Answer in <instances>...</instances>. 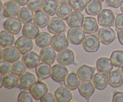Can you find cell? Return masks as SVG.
I'll return each mask as SVG.
<instances>
[{"mask_svg":"<svg viewBox=\"0 0 123 102\" xmlns=\"http://www.w3.org/2000/svg\"><path fill=\"white\" fill-rule=\"evenodd\" d=\"M98 22L102 26H112L115 24V14L112 10L104 9L98 14Z\"/></svg>","mask_w":123,"mask_h":102,"instance_id":"obj_2","label":"cell"},{"mask_svg":"<svg viewBox=\"0 0 123 102\" xmlns=\"http://www.w3.org/2000/svg\"><path fill=\"white\" fill-rule=\"evenodd\" d=\"M15 42V38L13 34L7 30L2 31L0 33V43L2 48H6L13 45Z\"/></svg>","mask_w":123,"mask_h":102,"instance_id":"obj_31","label":"cell"},{"mask_svg":"<svg viewBox=\"0 0 123 102\" xmlns=\"http://www.w3.org/2000/svg\"><path fill=\"white\" fill-rule=\"evenodd\" d=\"M40 101L42 102H56V99L55 95L50 92H47L42 97Z\"/></svg>","mask_w":123,"mask_h":102,"instance_id":"obj_42","label":"cell"},{"mask_svg":"<svg viewBox=\"0 0 123 102\" xmlns=\"http://www.w3.org/2000/svg\"><path fill=\"white\" fill-rule=\"evenodd\" d=\"M98 1H100V2H103V1H104L105 0H98Z\"/></svg>","mask_w":123,"mask_h":102,"instance_id":"obj_52","label":"cell"},{"mask_svg":"<svg viewBox=\"0 0 123 102\" xmlns=\"http://www.w3.org/2000/svg\"><path fill=\"white\" fill-rule=\"evenodd\" d=\"M82 28L85 33L91 34L97 31L98 29V23L96 18L92 17H86L84 18L82 24Z\"/></svg>","mask_w":123,"mask_h":102,"instance_id":"obj_18","label":"cell"},{"mask_svg":"<svg viewBox=\"0 0 123 102\" xmlns=\"http://www.w3.org/2000/svg\"><path fill=\"white\" fill-rule=\"evenodd\" d=\"M100 46V41L95 35L86 36L83 42V48L87 52H96Z\"/></svg>","mask_w":123,"mask_h":102,"instance_id":"obj_4","label":"cell"},{"mask_svg":"<svg viewBox=\"0 0 123 102\" xmlns=\"http://www.w3.org/2000/svg\"><path fill=\"white\" fill-rule=\"evenodd\" d=\"M106 5L112 8H117L123 3V0H106Z\"/></svg>","mask_w":123,"mask_h":102,"instance_id":"obj_43","label":"cell"},{"mask_svg":"<svg viewBox=\"0 0 123 102\" xmlns=\"http://www.w3.org/2000/svg\"><path fill=\"white\" fill-rule=\"evenodd\" d=\"M118 38L120 44L123 46V30L118 31Z\"/></svg>","mask_w":123,"mask_h":102,"instance_id":"obj_46","label":"cell"},{"mask_svg":"<svg viewBox=\"0 0 123 102\" xmlns=\"http://www.w3.org/2000/svg\"><path fill=\"white\" fill-rule=\"evenodd\" d=\"M88 0H69L68 4L74 11L81 12L86 7Z\"/></svg>","mask_w":123,"mask_h":102,"instance_id":"obj_38","label":"cell"},{"mask_svg":"<svg viewBox=\"0 0 123 102\" xmlns=\"http://www.w3.org/2000/svg\"><path fill=\"white\" fill-rule=\"evenodd\" d=\"M67 38L70 43L74 45H79L83 43L85 38V32L82 28H71L67 32Z\"/></svg>","mask_w":123,"mask_h":102,"instance_id":"obj_1","label":"cell"},{"mask_svg":"<svg viewBox=\"0 0 123 102\" xmlns=\"http://www.w3.org/2000/svg\"><path fill=\"white\" fill-rule=\"evenodd\" d=\"M43 0H29L27 6L32 12H38L43 7Z\"/></svg>","mask_w":123,"mask_h":102,"instance_id":"obj_39","label":"cell"},{"mask_svg":"<svg viewBox=\"0 0 123 102\" xmlns=\"http://www.w3.org/2000/svg\"><path fill=\"white\" fill-rule=\"evenodd\" d=\"M69 41L64 33L55 34L52 38L51 46L56 51H61L67 49L68 46Z\"/></svg>","mask_w":123,"mask_h":102,"instance_id":"obj_9","label":"cell"},{"mask_svg":"<svg viewBox=\"0 0 123 102\" xmlns=\"http://www.w3.org/2000/svg\"><path fill=\"white\" fill-rule=\"evenodd\" d=\"M26 65L23 61L18 60L12 65V72L16 75H20L25 72Z\"/></svg>","mask_w":123,"mask_h":102,"instance_id":"obj_37","label":"cell"},{"mask_svg":"<svg viewBox=\"0 0 123 102\" xmlns=\"http://www.w3.org/2000/svg\"><path fill=\"white\" fill-rule=\"evenodd\" d=\"M20 57V52L16 46H8L2 50V59L10 63H14L19 60Z\"/></svg>","mask_w":123,"mask_h":102,"instance_id":"obj_13","label":"cell"},{"mask_svg":"<svg viewBox=\"0 0 123 102\" xmlns=\"http://www.w3.org/2000/svg\"><path fill=\"white\" fill-rule=\"evenodd\" d=\"M57 62L64 66H69L74 62V54L71 49H65L58 53Z\"/></svg>","mask_w":123,"mask_h":102,"instance_id":"obj_10","label":"cell"},{"mask_svg":"<svg viewBox=\"0 0 123 102\" xmlns=\"http://www.w3.org/2000/svg\"><path fill=\"white\" fill-rule=\"evenodd\" d=\"M51 64L42 62L36 68V72L39 80H44L51 76Z\"/></svg>","mask_w":123,"mask_h":102,"instance_id":"obj_23","label":"cell"},{"mask_svg":"<svg viewBox=\"0 0 123 102\" xmlns=\"http://www.w3.org/2000/svg\"><path fill=\"white\" fill-rule=\"evenodd\" d=\"M40 30L38 26L32 22L26 23L22 28L23 36L31 39H34L39 34Z\"/></svg>","mask_w":123,"mask_h":102,"instance_id":"obj_26","label":"cell"},{"mask_svg":"<svg viewBox=\"0 0 123 102\" xmlns=\"http://www.w3.org/2000/svg\"><path fill=\"white\" fill-rule=\"evenodd\" d=\"M113 102H123V92H117L112 98Z\"/></svg>","mask_w":123,"mask_h":102,"instance_id":"obj_45","label":"cell"},{"mask_svg":"<svg viewBox=\"0 0 123 102\" xmlns=\"http://www.w3.org/2000/svg\"><path fill=\"white\" fill-rule=\"evenodd\" d=\"M52 38V36L48 32H40L36 38V43L40 48H45L51 44Z\"/></svg>","mask_w":123,"mask_h":102,"instance_id":"obj_32","label":"cell"},{"mask_svg":"<svg viewBox=\"0 0 123 102\" xmlns=\"http://www.w3.org/2000/svg\"><path fill=\"white\" fill-rule=\"evenodd\" d=\"M4 86L8 89H12L18 86V78L14 73H8L3 78Z\"/></svg>","mask_w":123,"mask_h":102,"instance_id":"obj_34","label":"cell"},{"mask_svg":"<svg viewBox=\"0 0 123 102\" xmlns=\"http://www.w3.org/2000/svg\"><path fill=\"white\" fill-rule=\"evenodd\" d=\"M98 37L101 43L108 45L112 43L117 37L115 32L113 29L108 26H105L99 30L98 32Z\"/></svg>","mask_w":123,"mask_h":102,"instance_id":"obj_7","label":"cell"},{"mask_svg":"<svg viewBox=\"0 0 123 102\" xmlns=\"http://www.w3.org/2000/svg\"><path fill=\"white\" fill-rule=\"evenodd\" d=\"M68 70L65 66L62 64H55L51 70V78L53 80L58 82L64 80L65 78L68 75Z\"/></svg>","mask_w":123,"mask_h":102,"instance_id":"obj_11","label":"cell"},{"mask_svg":"<svg viewBox=\"0 0 123 102\" xmlns=\"http://www.w3.org/2000/svg\"><path fill=\"white\" fill-rule=\"evenodd\" d=\"M113 64L111 59L108 58H100L96 62V68L98 72L109 74L113 68Z\"/></svg>","mask_w":123,"mask_h":102,"instance_id":"obj_22","label":"cell"},{"mask_svg":"<svg viewBox=\"0 0 123 102\" xmlns=\"http://www.w3.org/2000/svg\"><path fill=\"white\" fill-rule=\"evenodd\" d=\"M85 12L90 16H97L101 12L102 4L98 0H90L85 8Z\"/></svg>","mask_w":123,"mask_h":102,"instance_id":"obj_28","label":"cell"},{"mask_svg":"<svg viewBox=\"0 0 123 102\" xmlns=\"http://www.w3.org/2000/svg\"><path fill=\"white\" fill-rule=\"evenodd\" d=\"M22 59L26 67L28 68H34L36 67L41 61L40 55L33 51H30L24 54Z\"/></svg>","mask_w":123,"mask_h":102,"instance_id":"obj_17","label":"cell"},{"mask_svg":"<svg viewBox=\"0 0 123 102\" xmlns=\"http://www.w3.org/2000/svg\"><path fill=\"white\" fill-rule=\"evenodd\" d=\"M115 25L117 29L120 30H123V13L118 14L115 18Z\"/></svg>","mask_w":123,"mask_h":102,"instance_id":"obj_44","label":"cell"},{"mask_svg":"<svg viewBox=\"0 0 123 102\" xmlns=\"http://www.w3.org/2000/svg\"><path fill=\"white\" fill-rule=\"evenodd\" d=\"M15 46L20 54H24L29 52L33 48V42L31 38L25 36H20L15 42Z\"/></svg>","mask_w":123,"mask_h":102,"instance_id":"obj_12","label":"cell"},{"mask_svg":"<svg viewBox=\"0 0 123 102\" xmlns=\"http://www.w3.org/2000/svg\"><path fill=\"white\" fill-rule=\"evenodd\" d=\"M109 84L112 87L118 88L123 84V76L120 68L111 72L108 75Z\"/></svg>","mask_w":123,"mask_h":102,"instance_id":"obj_24","label":"cell"},{"mask_svg":"<svg viewBox=\"0 0 123 102\" xmlns=\"http://www.w3.org/2000/svg\"><path fill=\"white\" fill-rule=\"evenodd\" d=\"M34 99L38 100L48 92V88L46 84L43 82L38 80L32 85L29 90Z\"/></svg>","mask_w":123,"mask_h":102,"instance_id":"obj_5","label":"cell"},{"mask_svg":"<svg viewBox=\"0 0 123 102\" xmlns=\"http://www.w3.org/2000/svg\"><path fill=\"white\" fill-rule=\"evenodd\" d=\"M72 13V7L69 4H62L60 6L56 14L58 17L61 18L63 20L67 19Z\"/></svg>","mask_w":123,"mask_h":102,"instance_id":"obj_36","label":"cell"},{"mask_svg":"<svg viewBox=\"0 0 123 102\" xmlns=\"http://www.w3.org/2000/svg\"><path fill=\"white\" fill-rule=\"evenodd\" d=\"M55 97L56 102H70L73 98V95L70 90L65 86H60L55 91Z\"/></svg>","mask_w":123,"mask_h":102,"instance_id":"obj_19","label":"cell"},{"mask_svg":"<svg viewBox=\"0 0 123 102\" xmlns=\"http://www.w3.org/2000/svg\"><path fill=\"white\" fill-rule=\"evenodd\" d=\"M121 12L123 13V3L122 4V5L121 6Z\"/></svg>","mask_w":123,"mask_h":102,"instance_id":"obj_50","label":"cell"},{"mask_svg":"<svg viewBox=\"0 0 123 102\" xmlns=\"http://www.w3.org/2000/svg\"><path fill=\"white\" fill-rule=\"evenodd\" d=\"M4 27L8 32L13 34H18L21 30L22 22L19 18L15 17L9 18L4 22Z\"/></svg>","mask_w":123,"mask_h":102,"instance_id":"obj_14","label":"cell"},{"mask_svg":"<svg viewBox=\"0 0 123 102\" xmlns=\"http://www.w3.org/2000/svg\"><path fill=\"white\" fill-rule=\"evenodd\" d=\"M111 60L114 66L116 67H122L123 66V50H115L111 56Z\"/></svg>","mask_w":123,"mask_h":102,"instance_id":"obj_35","label":"cell"},{"mask_svg":"<svg viewBox=\"0 0 123 102\" xmlns=\"http://www.w3.org/2000/svg\"><path fill=\"white\" fill-rule=\"evenodd\" d=\"M18 18L23 24L31 22L34 18L32 11L28 7H22L20 8V12L18 14Z\"/></svg>","mask_w":123,"mask_h":102,"instance_id":"obj_33","label":"cell"},{"mask_svg":"<svg viewBox=\"0 0 123 102\" xmlns=\"http://www.w3.org/2000/svg\"><path fill=\"white\" fill-rule=\"evenodd\" d=\"M20 6L13 0H9L5 2L2 11L4 16L9 18L18 16L20 10Z\"/></svg>","mask_w":123,"mask_h":102,"instance_id":"obj_8","label":"cell"},{"mask_svg":"<svg viewBox=\"0 0 123 102\" xmlns=\"http://www.w3.org/2000/svg\"><path fill=\"white\" fill-rule=\"evenodd\" d=\"M49 14L44 11L36 12L34 15V23L40 28H44L48 24L49 21Z\"/></svg>","mask_w":123,"mask_h":102,"instance_id":"obj_30","label":"cell"},{"mask_svg":"<svg viewBox=\"0 0 123 102\" xmlns=\"http://www.w3.org/2000/svg\"><path fill=\"white\" fill-rule=\"evenodd\" d=\"M78 90L80 94L89 100L95 91V86L92 82L90 80L82 81L78 87Z\"/></svg>","mask_w":123,"mask_h":102,"instance_id":"obj_20","label":"cell"},{"mask_svg":"<svg viewBox=\"0 0 123 102\" xmlns=\"http://www.w3.org/2000/svg\"><path fill=\"white\" fill-rule=\"evenodd\" d=\"M121 73H122V74H123V66L122 67V68H121Z\"/></svg>","mask_w":123,"mask_h":102,"instance_id":"obj_51","label":"cell"},{"mask_svg":"<svg viewBox=\"0 0 123 102\" xmlns=\"http://www.w3.org/2000/svg\"><path fill=\"white\" fill-rule=\"evenodd\" d=\"M58 1V2L61 4H67V2H68L69 0H57Z\"/></svg>","mask_w":123,"mask_h":102,"instance_id":"obj_48","label":"cell"},{"mask_svg":"<svg viewBox=\"0 0 123 102\" xmlns=\"http://www.w3.org/2000/svg\"><path fill=\"white\" fill-rule=\"evenodd\" d=\"M63 19L58 17L52 18L48 25V30L50 33L58 34L64 32L66 29V25Z\"/></svg>","mask_w":123,"mask_h":102,"instance_id":"obj_6","label":"cell"},{"mask_svg":"<svg viewBox=\"0 0 123 102\" xmlns=\"http://www.w3.org/2000/svg\"><path fill=\"white\" fill-rule=\"evenodd\" d=\"M33 97L30 92L23 91L19 93L18 97V101L19 102H32Z\"/></svg>","mask_w":123,"mask_h":102,"instance_id":"obj_41","label":"cell"},{"mask_svg":"<svg viewBox=\"0 0 123 102\" xmlns=\"http://www.w3.org/2000/svg\"><path fill=\"white\" fill-rule=\"evenodd\" d=\"M59 4L57 0H44L42 8L49 16H54L56 14L60 8Z\"/></svg>","mask_w":123,"mask_h":102,"instance_id":"obj_29","label":"cell"},{"mask_svg":"<svg viewBox=\"0 0 123 102\" xmlns=\"http://www.w3.org/2000/svg\"><path fill=\"white\" fill-rule=\"evenodd\" d=\"M36 77L32 73L25 72L18 77V86L21 90H29L36 82Z\"/></svg>","mask_w":123,"mask_h":102,"instance_id":"obj_3","label":"cell"},{"mask_svg":"<svg viewBox=\"0 0 123 102\" xmlns=\"http://www.w3.org/2000/svg\"><path fill=\"white\" fill-rule=\"evenodd\" d=\"M14 1H15L16 2L19 4L21 6H24L25 5L27 4L29 0H13Z\"/></svg>","mask_w":123,"mask_h":102,"instance_id":"obj_47","label":"cell"},{"mask_svg":"<svg viewBox=\"0 0 123 102\" xmlns=\"http://www.w3.org/2000/svg\"><path fill=\"white\" fill-rule=\"evenodd\" d=\"M84 19V16L81 12L74 11L72 12L67 20V25L70 28L79 27L82 24Z\"/></svg>","mask_w":123,"mask_h":102,"instance_id":"obj_25","label":"cell"},{"mask_svg":"<svg viewBox=\"0 0 123 102\" xmlns=\"http://www.w3.org/2000/svg\"><path fill=\"white\" fill-rule=\"evenodd\" d=\"M40 57L42 62L52 64L56 58L55 50L52 47L43 48L40 52Z\"/></svg>","mask_w":123,"mask_h":102,"instance_id":"obj_16","label":"cell"},{"mask_svg":"<svg viewBox=\"0 0 123 102\" xmlns=\"http://www.w3.org/2000/svg\"><path fill=\"white\" fill-rule=\"evenodd\" d=\"M12 71V65L7 61H1L0 62V73L1 75L6 76Z\"/></svg>","mask_w":123,"mask_h":102,"instance_id":"obj_40","label":"cell"},{"mask_svg":"<svg viewBox=\"0 0 123 102\" xmlns=\"http://www.w3.org/2000/svg\"><path fill=\"white\" fill-rule=\"evenodd\" d=\"M3 85H4L3 77H2V75H1V86H0V88H2Z\"/></svg>","mask_w":123,"mask_h":102,"instance_id":"obj_49","label":"cell"},{"mask_svg":"<svg viewBox=\"0 0 123 102\" xmlns=\"http://www.w3.org/2000/svg\"><path fill=\"white\" fill-rule=\"evenodd\" d=\"M95 72V68L87 66V65H82L76 70L77 74L82 81L90 80L92 79Z\"/></svg>","mask_w":123,"mask_h":102,"instance_id":"obj_21","label":"cell"},{"mask_svg":"<svg viewBox=\"0 0 123 102\" xmlns=\"http://www.w3.org/2000/svg\"><path fill=\"white\" fill-rule=\"evenodd\" d=\"M91 80L95 88L99 90H105L108 86L109 84L108 74L100 73V72L94 74Z\"/></svg>","mask_w":123,"mask_h":102,"instance_id":"obj_15","label":"cell"},{"mask_svg":"<svg viewBox=\"0 0 123 102\" xmlns=\"http://www.w3.org/2000/svg\"><path fill=\"white\" fill-rule=\"evenodd\" d=\"M80 84V79L75 73L68 74L64 80V85L70 90H75L78 88Z\"/></svg>","mask_w":123,"mask_h":102,"instance_id":"obj_27","label":"cell"}]
</instances>
